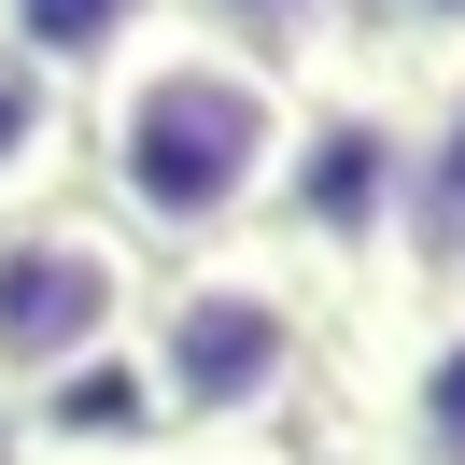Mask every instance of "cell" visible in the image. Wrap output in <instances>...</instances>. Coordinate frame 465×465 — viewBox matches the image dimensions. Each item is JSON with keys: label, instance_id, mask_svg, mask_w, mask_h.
Instances as JSON below:
<instances>
[{"label": "cell", "instance_id": "5", "mask_svg": "<svg viewBox=\"0 0 465 465\" xmlns=\"http://www.w3.org/2000/svg\"><path fill=\"white\" fill-rule=\"evenodd\" d=\"M352 423H367V465H465V296H409L352 324Z\"/></svg>", "mask_w": 465, "mask_h": 465}, {"label": "cell", "instance_id": "7", "mask_svg": "<svg viewBox=\"0 0 465 465\" xmlns=\"http://www.w3.org/2000/svg\"><path fill=\"white\" fill-rule=\"evenodd\" d=\"M409 296H465V57L409 71V198H395Z\"/></svg>", "mask_w": 465, "mask_h": 465}, {"label": "cell", "instance_id": "8", "mask_svg": "<svg viewBox=\"0 0 465 465\" xmlns=\"http://www.w3.org/2000/svg\"><path fill=\"white\" fill-rule=\"evenodd\" d=\"M71 198V85L0 29V212H43Z\"/></svg>", "mask_w": 465, "mask_h": 465}, {"label": "cell", "instance_id": "9", "mask_svg": "<svg viewBox=\"0 0 465 465\" xmlns=\"http://www.w3.org/2000/svg\"><path fill=\"white\" fill-rule=\"evenodd\" d=\"M0 29L29 43V57L57 71V85H85V71L114 57L127 29H155V0H0Z\"/></svg>", "mask_w": 465, "mask_h": 465}, {"label": "cell", "instance_id": "3", "mask_svg": "<svg viewBox=\"0 0 465 465\" xmlns=\"http://www.w3.org/2000/svg\"><path fill=\"white\" fill-rule=\"evenodd\" d=\"M395 198H409V71H367V85H324L296 99V155L268 183V254L324 296V324H381L409 311V268H395Z\"/></svg>", "mask_w": 465, "mask_h": 465}, {"label": "cell", "instance_id": "11", "mask_svg": "<svg viewBox=\"0 0 465 465\" xmlns=\"http://www.w3.org/2000/svg\"><path fill=\"white\" fill-rule=\"evenodd\" d=\"M15 465H170V451H142L127 423H43V437H29Z\"/></svg>", "mask_w": 465, "mask_h": 465}, {"label": "cell", "instance_id": "12", "mask_svg": "<svg viewBox=\"0 0 465 465\" xmlns=\"http://www.w3.org/2000/svg\"><path fill=\"white\" fill-rule=\"evenodd\" d=\"M198 465H311V451H282V437H254V451H198Z\"/></svg>", "mask_w": 465, "mask_h": 465}, {"label": "cell", "instance_id": "10", "mask_svg": "<svg viewBox=\"0 0 465 465\" xmlns=\"http://www.w3.org/2000/svg\"><path fill=\"white\" fill-rule=\"evenodd\" d=\"M381 43H395V71H451L465 57V0H381Z\"/></svg>", "mask_w": 465, "mask_h": 465}, {"label": "cell", "instance_id": "1", "mask_svg": "<svg viewBox=\"0 0 465 465\" xmlns=\"http://www.w3.org/2000/svg\"><path fill=\"white\" fill-rule=\"evenodd\" d=\"M282 155H296V99L268 85L254 57L170 29V15L127 29L114 57L71 85V198H85L142 268L254 240Z\"/></svg>", "mask_w": 465, "mask_h": 465}, {"label": "cell", "instance_id": "4", "mask_svg": "<svg viewBox=\"0 0 465 465\" xmlns=\"http://www.w3.org/2000/svg\"><path fill=\"white\" fill-rule=\"evenodd\" d=\"M127 324H142V254L85 198L0 212V409L15 423H43L85 381H114Z\"/></svg>", "mask_w": 465, "mask_h": 465}, {"label": "cell", "instance_id": "6", "mask_svg": "<svg viewBox=\"0 0 465 465\" xmlns=\"http://www.w3.org/2000/svg\"><path fill=\"white\" fill-rule=\"evenodd\" d=\"M170 29L226 43V57H254L282 99H324V85H367V71H395V43H381V0H155Z\"/></svg>", "mask_w": 465, "mask_h": 465}, {"label": "cell", "instance_id": "2", "mask_svg": "<svg viewBox=\"0 0 465 465\" xmlns=\"http://www.w3.org/2000/svg\"><path fill=\"white\" fill-rule=\"evenodd\" d=\"M324 352H339V324H324V296L268 240L170 254V268H142V324L114 352V423L142 451H170V465L254 451V437H282L311 409Z\"/></svg>", "mask_w": 465, "mask_h": 465}]
</instances>
